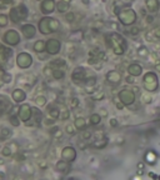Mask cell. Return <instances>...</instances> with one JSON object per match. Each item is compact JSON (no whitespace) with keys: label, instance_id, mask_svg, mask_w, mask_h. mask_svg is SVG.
<instances>
[{"label":"cell","instance_id":"obj_32","mask_svg":"<svg viewBox=\"0 0 160 180\" xmlns=\"http://www.w3.org/2000/svg\"><path fill=\"white\" fill-rule=\"evenodd\" d=\"M74 19H75V15H74V13H71V11H69V13L65 15V20H66L68 23H73Z\"/></svg>","mask_w":160,"mask_h":180},{"label":"cell","instance_id":"obj_1","mask_svg":"<svg viewBox=\"0 0 160 180\" xmlns=\"http://www.w3.org/2000/svg\"><path fill=\"white\" fill-rule=\"evenodd\" d=\"M16 64L20 69H28L33 64V58L28 53H20L16 57Z\"/></svg>","mask_w":160,"mask_h":180},{"label":"cell","instance_id":"obj_37","mask_svg":"<svg viewBox=\"0 0 160 180\" xmlns=\"http://www.w3.org/2000/svg\"><path fill=\"white\" fill-rule=\"evenodd\" d=\"M66 133L68 134H74V128L71 125H66Z\"/></svg>","mask_w":160,"mask_h":180},{"label":"cell","instance_id":"obj_10","mask_svg":"<svg viewBox=\"0 0 160 180\" xmlns=\"http://www.w3.org/2000/svg\"><path fill=\"white\" fill-rule=\"evenodd\" d=\"M22 33H23V35H24L26 39H31V38L35 37L36 29H35V26L31 25V24H24V25L22 26Z\"/></svg>","mask_w":160,"mask_h":180},{"label":"cell","instance_id":"obj_19","mask_svg":"<svg viewBox=\"0 0 160 180\" xmlns=\"http://www.w3.org/2000/svg\"><path fill=\"white\" fill-rule=\"evenodd\" d=\"M48 113H49V116L51 119H58L60 118V110L58 109V108H48Z\"/></svg>","mask_w":160,"mask_h":180},{"label":"cell","instance_id":"obj_12","mask_svg":"<svg viewBox=\"0 0 160 180\" xmlns=\"http://www.w3.org/2000/svg\"><path fill=\"white\" fill-rule=\"evenodd\" d=\"M11 98L16 103H22V101L25 100L26 95H25V92H24L23 89H15L14 92H13V94H11Z\"/></svg>","mask_w":160,"mask_h":180},{"label":"cell","instance_id":"obj_30","mask_svg":"<svg viewBox=\"0 0 160 180\" xmlns=\"http://www.w3.org/2000/svg\"><path fill=\"white\" fill-rule=\"evenodd\" d=\"M99 121H100V115H98V114H93V115L90 116V123H91L93 125H96Z\"/></svg>","mask_w":160,"mask_h":180},{"label":"cell","instance_id":"obj_9","mask_svg":"<svg viewBox=\"0 0 160 180\" xmlns=\"http://www.w3.org/2000/svg\"><path fill=\"white\" fill-rule=\"evenodd\" d=\"M10 109H11L10 100L4 95H0V116L4 115L5 113H8Z\"/></svg>","mask_w":160,"mask_h":180},{"label":"cell","instance_id":"obj_17","mask_svg":"<svg viewBox=\"0 0 160 180\" xmlns=\"http://www.w3.org/2000/svg\"><path fill=\"white\" fill-rule=\"evenodd\" d=\"M33 116H34V121H35V124L39 125L40 121H42V118H43L42 112H40L39 109H36V108H33Z\"/></svg>","mask_w":160,"mask_h":180},{"label":"cell","instance_id":"obj_21","mask_svg":"<svg viewBox=\"0 0 160 180\" xmlns=\"http://www.w3.org/2000/svg\"><path fill=\"white\" fill-rule=\"evenodd\" d=\"M16 8H18V11H19V15H20V19L24 20L25 18L28 16V9H26V6L22 4V5L16 6Z\"/></svg>","mask_w":160,"mask_h":180},{"label":"cell","instance_id":"obj_16","mask_svg":"<svg viewBox=\"0 0 160 180\" xmlns=\"http://www.w3.org/2000/svg\"><path fill=\"white\" fill-rule=\"evenodd\" d=\"M10 20L13 23H19L20 20V15H19V11H18V8H13L10 9Z\"/></svg>","mask_w":160,"mask_h":180},{"label":"cell","instance_id":"obj_20","mask_svg":"<svg viewBox=\"0 0 160 180\" xmlns=\"http://www.w3.org/2000/svg\"><path fill=\"white\" fill-rule=\"evenodd\" d=\"M74 127L78 129V130H83L85 128V120L83 118H76L75 121H74Z\"/></svg>","mask_w":160,"mask_h":180},{"label":"cell","instance_id":"obj_22","mask_svg":"<svg viewBox=\"0 0 160 180\" xmlns=\"http://www.w3.org/2000/svg\"><path fill=\"white\" fill-rule=\"evenodd\" d=\"M64 75H65V74H64V71H63L62 69H54L51 76H53L55 80H60V79L64 78Z\"/></svg>","mask_w":160,"mask_h":180},{"label":"cell","instance_id":"obj_31","mask_svg":"<svg viewBox=\"0 0 160 180\" xmlns=\"http://www.w3.org/2000/svg\"><path fill=\"white\" fill-rule=\"evenodd\" d=\"M11 153H13V150H11L10 147H4L3 150H2V154L4 156H11Z\"/></svg>","mask_w":160,"mask_h":180},{"label":"cell","instance_id":"obj_28","mask_svg":"<svg viewBox=\"0 0 160 180\" xmlns=\"http://www.w3.org/2000/svg\"><path fill=\"white\" fill-rule=\"evenodd\" d=\"M108 79H109V81H111V83H118L119 75H118L116 73H110V74L108 75Z\"/></svg>","mask_w":160,"mask_h":180},{"label":"cell","instance_id":"obj_29","mask_svg":"<svg viewBox=\"0 0 160 180\" xmlns=\"http://www.w3.org/2000/svg\"><path fill=\"white\" fill-rule=\"evenodd\" d=\"M0 134H2L3 138H10L11 136V130H9L8 128H3L2 131H0Z\"/></svg>","mask_w":160,"mask_h":180},{"label":"cell","instance_id":"obj_14","mask_svg":"<svg viewBox=\"0 0 160 180\" xmlns=\"http://www.w3.org/2000/svg\"><path fill=\"white\" fill-rule=\"evenodd\" d=\"M59 110H60V119H62V120H68V119H69V116H70V113H69L68 108H66L64 104H62V105H60Z\"/></svg>","mask_w":160,"mask_h":180},{"label":"cell","instance_id":"obj_7","mask_svg":"<svg viewBox=\"0 0 160 180\" xmlns=\"http://www.w3.org/2000/svg\"><path fill=\"white\" fill-rule=\"evenodd\" d=\"M71 79L75 84H80L85 80V70L83 68H76L74 69L73 74H71Z\"/></svg>","mask_w":160,"mask_h":180},{"label":"cell","instance_id":"obj_15","mask_svg":"<svg viewBox=\"0 0 160 180\" xmlns=\"http://www.w3.org/2000/svg\"><path fill=\"white\" fill-rule=\"evenodd\" d=\"M45 48H46V41H44V40H38V41H35V44H34V50H35L36 53L44 51Z\"/></svg>","mask_w":160,"mask_h":180},{"label":"cell","instance_id":"obj_26","mask_svg":"<svg viewBox=\"0 0 160 180\" xmlns=\"http://www.w3.org/2000/svg\"><path fill=\"white\" fill-rule=\"evenodd\" d=\"M35 103H36V105H39V106H44V105L46 104V98L43 96V95H40V96H38V98L35 99Z\"/></svg>","mask_w":160,"mask_h":180},{"label":"cell","instance_id":"obj_6","mask_svg":"<svg viewBox=\"0 0 160 180\" xmlns=\"http://www.w3.org/2000/svg\"><path fill=\"white\" fill-rule=\"evenodd\" d=\"M62 158L69 163H73V161L76 159V151L73 147H65L62 151Z\"/></svg>","mask_w":160,"mask_h":180},{"label":"cell","instance_id":"obj_13","mask_svg":"<svg viewBox=\"0 0 160 180\" xmlns=\"http://www.w3.org/2000/svg\"><path fill=\"white\" fill-rule=\"evenodd\" d=\"M9 57H11V50L4 48L3 45H0V64H2V63H6V60L9 59Z\"/></svg>","mask_w":160,"mask_h":180},{"label":"cell","instance_id":"obj_18","mask_svg":"<svg viewBox=\"0 0 160 180\" xmlns=\"http://www.w3.org/2000/svg\"><path fill=\"white\" fill-rule=\"evenodd\" d=\"M69 6H70V4H68V3H64V2H60L56 4V9H58V11L59 13H65V11H69Z\"/></svg>","mask_w":160,"mask_h":180},{"label":"cell","instance_id":"obj_4","mask_svg":"<svg viewBox=\"0 0 160 180\" xmlns=\"http://www.w3.org/2000/svg\"><path fill=\"white\" fill-rule=\"evenodd\" d=\"M60 48H62V44H60V41L58 39H49L46 40V53L50 54V55H55V54H58L60 51Z\"/></svg>","mask_w":160,"mask_h":180},{"label":"cell","instance_id":"obj_2","mask_svg":"<svg viewBox=\"0 0 160 180\" xmlns=\"http://www.w3.org/2000/svg\"><path fill=\"white\" fill-rule=\"evenodd\" d=\"M18 116L19 119L22 120V121H29L33 116V108L28 104H23V105H20L19 108V110H18Z\"/></svg>","mask_w":160,"mask_h":180},{"label":"cell","instance_id":"obj_27","mask_svg":"<svg viewBox=\"0 0 160 180\" xmlns=\"http://www.w3.org/2000/svg\"><path fill=\"white\" fill-rule=\"evenodd\" d=\"M10 124L13 125V127H19L20 125V119H19V116L16 118V116H10Z\"/></svg>","mask_w":160,"mask_h":180},{"label":"cell","instance_id":"obj_35","mask_svg":"<svg viewBox=\"0 0 160 180\" xmlns=\"http://www.w3.org/2000/svg\"><path fill=\"white\" fill-rule=\"evenodd\" d=\"M11 3H13L11 0H0V8H5L6 5H9Z\"/></svg>","mask_w":160,"mask_h":180},{"label":"cell","instance_id":"obj_34","mask_svg":"<svg viewBox=\"0 0 160 180\" xmlns=\"http://www.w3.org/2000/svg\"><path fill=\"white\" fill-rule=\"evenodd\" d=\"M2 80H3L4 83H6V84H8V83H10V81H11V75H10V74H8V73H4V75L2 76Z\"/></svg>","mask_w":160,"mask_h":180},{"label":"cell","instance_id":"obj_36","mask_svg":"<svg viewBox=\"0 0 160 180\" xmlns=\"http://www.w3.org/2000/svg\"><path fill=\"white\" fill-rule=\"evenodd\" d=\"M78 105H79V100H78L76 98H73V99H71V103H70V106L74 109V108H76Z\"/></svg>","mask_w":160,"mask_h":180},{"label":"cell","instance_id":"obj_11","mask_svg":"<svg viewBox=\"0 0 160 180\" xmlns=\"http://www.w3.org/2000/svg\"><path fill=\"white\" fill-rule=\"evenodd\" d=\"M55 168H56V170H58L59 173H62V174H68V173L70 171V163L63 159V160L58 161L56 165H55Z\"/></svg>","mask_w":160,"mask_h":180},{"label":"cell","instance_id":"obj_40","mask_svg":"<svg viewBox=\"0 0 160 180\" xmlns=\"http://www.w3.org/2000/svg\"><path fill=\"white\" fill-rule=\"evenodd\" d=\"M62 2H64V3H68V4H70V2H71V0H62Z\"/></svg>","mask_w":160,"mask_h":180},{"label":"cell","instance_id":"obj_33","mask_svg":"<svg viewBox=\"0 0 160 180\" xmlns=\"http://www.w3.org/2000/svg\"><path fill=\"white\" fill-rule=\"evenodd\" d=\"M53 68L50 66V65H48V66H45L44 68V75L45 76H50V75H53Z\"/></svg>","mask_w":160,"mask_h":180},{"label":"cell","instance_id":"obj_38","mask_svg":"<svg viewBox=\"0 0 160 180\" xmlns=\"http://www.w3.org/2000/svg\"><path fill=\"white\" fill-rule=\"evenodd\" d=\"M59 130H60V129H59L58 127H54L53 129H50V130H49V133H50V134H53V135H55V134H56Z\"/></svg>","mask_w":160,"mask_h":180},{"label":"cell","instance_id":"obj_41","mask_svg":"<svg viewBox=\"0 0 160 180\" xmlns=\"http://www.w3.org/2000/svg\"><path fill=\"white\" fill-rule=\"evenodd\" d=\"M83 3L84 4H89V0H83Z\"/></svg>","mask_w":160,"mask_h":180},{"label":"cell","instance_id":"obj_23","mask_svg":"<svg viewBox=\"0 0 160 180\" xmlns=\"http://www.w3.org/2000/svg\"><path fill=\"white\" fill-rule=\"evenodd\" d=\"M49 65H50L53 69H60L62 66H64V65H65V61H64L63 59H56V60L51 61Z\"/></svg>","mask_w":160,"mask_h":180},{"label":"cell","instance_id":"obj_25","mask_svg":"<svg viewBox=\"0 0 160 180\" xmlns=\"http://www.w3.org/2000/svg\"><path fill=\"white\" fill-rule=\"evenodd\" d=\"M9 23V18L5 14H0V28H5Z\"/></svg>","mask_w":160,"mask_h":180},{"label":"cell","instance_id":"obj_8","mask_svg":"<svg viewBox=\"0 0 160 180\" xmlns=\"http://www.w3.org/2000/svg\"><path fill=\"white\" fill-rule=\"evenodd\" d=\"M49 23H50V18L49 16H45V18H43V19H40V22H39V30H40V33H42V34L48 35V34L51 33Z\"/></svg>","mask_w":160,"mask_h":180},{"label":"cell","instance_id":"obj_5","mask_svg":"<svg viewBox=\"0 0 160 180\" xmlns=\"http://www.w3.org/2000/svg\"><path fill=\"white\" fill-rule=\"evenodd\" d=\"M55 8H56V4H55L54 0H43L42 5H40V10H42V13L45 14V15L54 13Z\"/></svg>","mask_w":160,"mask_h":180},{"label":"cell","instance_id":"obj_3","mask_svg":"<svg viewBox=\"0 0 160 180\" xmlns=\"http://www.w3.org/2000/svg\"><path fill=\"white\" fill-rule=\"evenodd\" d=\"M4 41H5L8 45H11V46L18 45L19 41H20V35H19V33H18L16 30L10 29V30H8V31L5 33V35H4Z\"/></svg>","mask_w":160,"mask_h":180},{"label":"cell","instance_id":"obj_24","mask_svg":"<svg viewBox=\"0 0 160 180\" xmlns=\"http://www.w3.org/2000/svg\"><path fill=\"white\" fill-rule=\"evenodd\" d=\"M49 26H50V30L51 33H55L59 30V22L56 19H54V18H50V23H49Z\"/></svg>","mask_w":160,"mask_h":180},{"label":"cell","instance_id":"obj_42","mask_svg":"<svg viewBox=\"0 0 160 180\" xmlns=\"http://www.w3.org/2000/svg\"><path fill=\"white\" fill-rule=\"evenodd\" d=\"M38 2H43V0H38Z\"/></svg>","mask_w":160,"mask_h":180},{"label":"cell","instance_id":"obj_39","mask_svg":"<svg viewBox=\"0 0 160 180\" xmlns=\"http://www.w3.org/2000/svg\"><path fill=\"white\" fill-rule=\"evenodd\" d=\"M90 135H91V134H90L89 131H85V133H83V138H84V139H88Z\"/></svg>","mask_w":160,"mask_h":180}]
</instances>
